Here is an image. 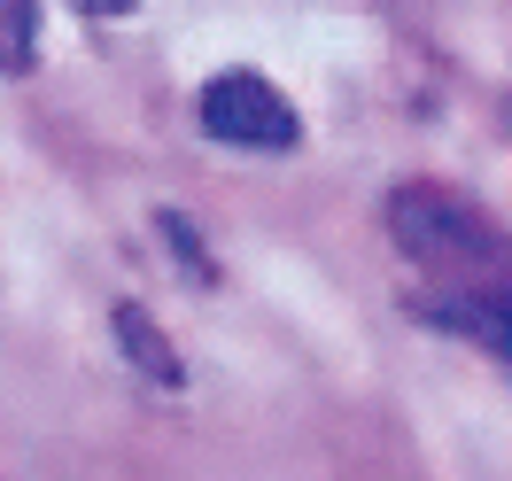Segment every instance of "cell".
Returning a JSON list of instances; mask_svg holds the SVG:
<instances>
[{
	"label": "cell",
	"instance_id": "cell-1",
	"mask_svg": "<svg viewBox=\"0 0 512 481\" xmlns=\"http://www.w3.org/2000/svg\"><path fill=\"white\" fill-rule=\"evenodd\" d=\"M388 233L427 272L435 311L450 326L512 303V233L481 210L474 194L443 187V179H404V187L388 194Z\"/></svg>",
	"mask_w": 512,
	"mask_h": 481
},
{
	"label": "cell",
	"instance_id": "cell-3",
	"mask_svg": "<svg viewBox=\"0 0 512 481\" xmlns=\"http://www.w3.org/2000/svg\"><path fill=\"white\" fill-rule=\"evenodd\" d=\"M117 334H125V350L140 357V365H148V373H156L163 388H179V357H171V350H163V342H156V326L140 319L132 303H117Z\"/></svg>",
	"mask_w": 512,
	"mask_h": 481
},
{
	"label": "cell",
	"instance_id": "cell-5",
	"mask_svg": "<svg viewBox=\"0 0 512 481\" xmlns=\"http://www.w3.org/2000/svg\"><path fill=\"white\" fill-rule=\"evenodd\" d=\"M458 326H466L474 342H489V350L512 365V303H497V311H474V319H458Z\"/></svg>",
	"mask_w": 512,
	"mask_h": 481
},
{
	"label": "cell",
	"instance_id": "cell-2",
	"mask_svg": "<svg viewBox=\"0 0 512 481\" xmlns=\"http://www.w3.org/2000/svg\"><path fill=\"white\" fill-rule=\"evenodd\" d=\"M202 132L210 140H233V148H295L303 140V117H295V101L272 86V78H256V70H225L202 86Z\"/></svg>",
	"mask_w": 512,
	"mask_h": 481
},
{
	"label": "cell",
	"instance_id": "cell-4",
	"mask_svg": "<svg viewBox=\"0 0 512 481\" xmlns=\"http://www.w3.org/2000/svg\"><path fill=\"white\" fill-rule=\"evenodd\" d=\"M32 39H39L32 8H0V70H32Z\"/></svg>",
	"mask_w": 512,
	"mask_h": 481
}]
</instances>
